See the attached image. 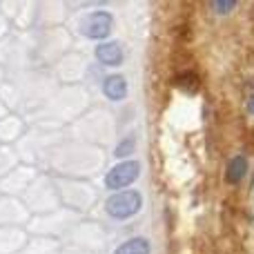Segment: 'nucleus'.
<instances>
[{
	"mask_svg": "<svg viewBox=\"0 0 254 254\" xmlns=\"http://www.w3.org/2000/svg\"><path fill=\"white\" fill-rule=\"evenodd\" d=\"M143 207V194L138 190H123V192H114L105 201V212L110 214V219L114 221H129Z\"/></svg>",
	"mask_w": 254,
	"mask_h": 254,
	"instance_id": "f257e3e1",
	"label": "nucleus"
},
{
	"mask_svg": "<svg viewBox=\"0 0 254 254\" xmlns=\"http://www.w3.org/2000/svg\"><path fill=\"white\" fill-rule=\"evenodd\" d=\"M112 29H114V16H112V11H105V9L89 11L83 18V22H80V31L89 40H103V43H107Z\"/></svg>",
	"mask_w": 254,
	"mask_h": 254,
	"instance_id": "f03ea898",
	"label": "nucleus"
},
{
	"mask_svg": "<svg viewBox=\"0 0 254 254\" xmlns=\"http://www.w3.org/2000/svg\"><path fill=\"white\" fill-rule=\"evenodd\" d=\"M140 174V163L134 161V158H125V161H119L110 172L105 174V188L112 190V192H123L127 190Z\"/></svg>",
	"mask_w": 254,
	"mask_h": 254,
	"instance_id": "7ed1b4c3",
	"label": "nucleus"
},
{
	"mask_svg": "<svg viewBox=\"0 0 254 254\" xmlns=\"http://www.w3.org/2000/svg\"><path fill=\"white\" fill-rule=\"evenodd\" d=\"M96 61L101 63V65L105 67H119L121 63H123V49H121L119 43H114V40H107V43H101L96 47Z\"/></svg>",
	"mask_w": 254,
	"mask_h": 254,
	"instance_id": "20e7f679",
	"label": "nucleus"
},
{
	"mask_svg": "<svg viewBox=\"0 0 254 254\" xmlns=\"http://www.w3.org/2000/svg\"><path fill=\"white\" fill-rule=\"evenodd\" d=\"M127 78L125 76H121V74H112V76H107L105 80H103V94H105L110 101H114V103H119V101H125V96H127Z\"/></svg>",
	"mask_w": 254,
	"mask_h": 254,
	"instance_id": "39448f33",
	"label": "nucleus"
},
{
	"mask_svg": "<svg viewBox=\"0 0 254 254\" xmlns=\"http://www.w3.org/2000/svg\"><path fill=\"white\" fill-rule=\"evenodd\" d=\"M248 174V158L243 154H237L228 161V167H225V181L230 185H239Z\"/></svg>",
	"mask_w": 254,
	"mask_h": 254,
	"instance_id": "423d86ee",
	"label": "nucleus"
},
{
	"mask_svg": "<svg viewBox=\"0 0 254 254\" xmlns=\"http://www.w3.org/2000/svg\"><path fill=\"white\" fill-rule=\"evenodd\" d=\"M114 254H152V246L145 237H131L121 243Z\"/></svg>",
	"mask_w": 254,
	"mask_h": 254,
	"instance_id": "0eeeda50",
	"label": "nucleus"
},
{
	"mask_svg": "<svg viewBox=\"0 0 254 254\" xmlns=\"http://www.w3.org/2000/svg\"><path fill=\"white\" fill-rule=\"evenodd\" d=\"M134 147H136L134 136H127V138H123V140L119 143V147L114 149V156H116V158H125V156H129V154L134 152Z\"/></svg>",
	"mask_w": 254,
	"mask_h": 254,
	"instance_id": "6e6552de",
	"label": "nucleus"
},
{
	"mask_svg": "<svg viewBox=\"0 0 254 254\" xmlns=\"http://www.w3.org/2000/svg\"><path fill=\"white\" fill-rule=\"evenodd\" d=\"M234 7H237V2H214L212 4V9L219 13H228V11H232Z\"/></svg>",
	"mask_w": 254,
	"mask_h": 254,
	"instance_id": "1a4fd4ad",
	"label": "nucleus"
},
{
	"mask_svg": "<svg viewBox=\"0 0 254 254\" xmlns=\"http://www.w3.org/2000/svg\"><path fill=\"white\" fill-rule=\"evenodd\" d=\"M248 112H250V114L254 116V94H252L250 98H248Z\"/></svg>",
	"mask_w": 254,
	"mask_h": 254,
	"instance_id": "9d476101",
	"label": "nucleus"
}]
</instances>
